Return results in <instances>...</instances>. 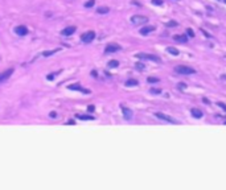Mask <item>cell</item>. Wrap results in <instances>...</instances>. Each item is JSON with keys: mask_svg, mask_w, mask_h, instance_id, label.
I'll list each match as a JSON object with an SVG mask.
<instances>
[{"mask_svg": "<svg viewBox=\"0 0 226 190\" xmlns=\"http://www.w3.org/2000/svg\"><path fill=\"white\" fill-rule=\"evenodd\" d=\"M175 71L180 75H190V74H196V70L193 67H189V66H184V65H178L175 67Z\"/></svg>", "mask_w": 226, "mask_h": 190, "instance_id": "1", "label": "cell"}, {"mask_svg": "<svg viewBox=\"0 0 226 190\" xmlns=\"http://www.w3.org/2000/svg\"><path fill=\"white\" fill-rule=\"evenodd\" d=\"M148 21V17L146 16H142V15H134L132 17H131V23L134 25H142L144 23H147Z\"/></svg>", "mask_w": 226, "mask_h": 190, "instance_id": "2", "label": "cell"}, {"mask_svg": "<svg viewBox=\"0 0 226 190\" xmlns=\"http://www.w3.org/2000/svg\"><path fill=\"white\" fill-rule=\"evenodd\" d=\"M137 58L140 59H150V61H155V62H160V57L155 54H146V53H137L136 54Z\"/></svg>", "mask_w": 226, "mask_h": 190, "instance_id": "3", "label": "cell"}, {"mask_svg": "<svg viewBox=\"0 0 226 190\" xmlns=\"http://www.w3.org/2000/svg\"><path fill=\"white\" fill-rule=\"evenodd\" d=\"M94 38H95V32H93V31L86 32V33H83V35L81 36V40H82V42H85V44L91 42Z\"/></svg>", "mask_w": 226, "mask_h": 190, "instance_id": "4", "label": "cell"}, {"mask_svg": "<svg viewBox=\"0 0 226 190\" xmlns=\"http://www.w3.org/2000/svg\"><path fill=\"white\" fill-rule=\"evenodd\" d=\"M156 116H158L159 119H161V120L168 121V123H173V124H178V121H177V120H175L173 118H171L169 115L163 114V112H156Z\"/></svg>", "mask_w": 226, "mask_h": 190, "instance_id": "5", "label": "cell"}, {"mask_svg": "<svg viewBox=\"0 0 226 190\" xmlns=\"http://www.w3.org/2000/svg\"><path fill=\"white\" fill-rule=\"evenodd\" d=\"M118 50H120V45H118V44H109L106 46V49H105V53L110 54V53H115Z\"/></svg>", "mask_w": 226, "mask_h": 190, "instance_id": "6", "label": "cell"}, {"mask_svg": "<svg viewBox=\"0 0 226 190\" xmlns=\"http://www.w3.org/2000/svg\"><path fill=\"white\" fill-rule=\"evenodd\" d=\"M156 28L154 27V25H147V27H143L140 29V35H143V36H147V35H150L151 32H154Z\"/></svg>", "mask_w": 226, "mask_h": 190, "instance_id": "7", "label": "cell"}, {"mask_svg": "<svg viewBox=\"0 0 226 190\" xmlns=\"http://www.w3.org/2000/svg\"><path fill=\"white\" fill-rule=\"evenodd\" d=\"M122 111H123V116H124V119L126 120H131L132 119V111L130 110V108H127V107H124V106H122Z\"/></svg>", "mask_w": 226, "mask_h": 190, "instance_id": "8", "label": "cell"}, {"mask_svg": "<svg viewBox=\"0 0 226 190\" xmlns=\"http://www.w3.org/2000/svg\"><path fill=\"white\" fill-rule=\"evenodd\" d=\"M15 32H16L19 36H25L28 35V28L27 27H23V25H20V27H16L15 28Z\"/></svg>", "mask_w": 226, "mask_h": 190, "instance_id": "9", "label": "cell"}, {"mask_svg": "<svg viewBox=\"0 0 226 190\" xmlns=\"http://www.w3.org/2000/svg\"><path fill=\"white\" fill-rule=\"evenodd\" d=\"M12 73H13V69H9V70H5L4 73L0 74V82H3V81L8 79L11 75H12Z\"/></svg>", "mask_w": 226, "mask_h": 190, "instance_id": "10", "label": "cell"}, {"mask_svg": "<svg viewBox=\"0 0 226 190\" xmlns=\"http://www.w3.org/2000/svg\"><path fill=\"white\" fill-rule=\"evenodd\" d=\"M75 31H77V28L72 25V27H68V28H65V29H62L61 33H62L64 36H72Z\"/></svg>", "mask_w": 226, "mask_h": 190, "instance_id": "11", "label": "cell"}, {"mask_svg": "<svg viewBox=\"0 0 226 190\" xmlns=\"http://www.w3.org/2000/svg\"><path fill=\"white\" fill-rule=\"evenodd\" d=\"M173 40L177 42H181V44H185V42H188V37L185 35H175L173 36Z\"/></svg>", "mask_w": 226, "mask_h": 190, "instance_id": "12", "label": "cell"}, {"mask_svg": "<svg viewBox=\"0 0 226 190\" xmlns=\"http://www.w3.org/2000/svg\"><path fill=\"white\" fill-rule=\"evenodd\" d=\"M69 90H78V91H81V93H85V94H89L90 93L89 90H86V89L81 87L79 85H72V86H69Z\"/></svg>", "mask_w": 226, "mask_h": 190, "instance_id": "13", "label": "cell"}, {"mask_svg": "<svg viewBox=\"0 0 226 190\" xmlns=\"http://www.w3.org/2000/svg\"><path fill=\"white\" fill-rule=\"evenodd\" d=\"M192 115L194 116L196 119H201L202 118V111L201 110H199V108H192Z\"/></svg>", "mask_w": 226, "mask_h": 190, "instance_id": "14", "label": "cell"}, {"mask_svg": "<svg viewBox=\"0 0 226 190\" xmlns=\"http://www.w3.org/2000/svg\"><path fill=\"white\" fill-rule=\"evenodd\" d=\"M167 52L169 53V54H172V55H178V54H180L177 49L173 48V46H168V48H167Z\"/></svg>", "mask_w": 226, "mask_h": 190, "instance_id": "15", "label": "cell"}, {"mask_svg": "<svg viewBox=\"0 0 226 190\" xmlns=\"http://www.w3.org/2000/svg\"><path fill=\"white\" fill-rule=\"evenodd\" d=\"M77 118L81 120H94V116H89V115H77Z\"/></svg>", "mask_w": 226, "mask_h": 190, "instance_id": "16", "label": "cell"}, {"mask_svg": "<svg viewBox=\"0 0 226 190\" xmlns=\"http://www.w3.org/2000/svg\"><path fill=\"white\" fill-rule=\"evenodd\" d=\"M126 86H128V87L130 86H137V81L136 79H128L126 82Z\"/></svg>", "mask_w": 226, "mask_h": 190, "instance_id": "17", "label": "cell"}, {"mask_svg": "<svg viewBox=\"0 0 226 190\" xmlns=\"http://www.w3.org/2000/svg\"><path fill=\"white\" fill-rule=\"evenodd\" d=\"M118 65H119V62L115 61V59H113V61H110V62H109V67H110V69H113V67H118Z\"/></svg>", "mask_w": 226, "mask_h": 190, "instance_id": "18", "label": "cell"}, {"mask_svg": "<svg viewBox=\"0 0 226 190\" xmlns=\"http://www.w3.org/2000/svg\"><path fill=\"white\" fill-rule=\"evenodd\" d=\"M109 8H107V7H99V8H98V11H97V12H98V13H107V12H109Z\"/></svg>", "mask_w": 226, "mask_h": 190, "instance_id": "19", "label": "cell"}, {"mask_svg": "<svg viewBox=\"0 0 226 190\" xmlns=\"http://www.w3.org/2000/svg\"><path fill=\"white\" fill-rule=\"evenodd\" d=\"M147 81H148V83H156V82H159V78H152V77H148Z\"/></svg>", "mask_w": 226, "mask_h": 190, "instance_id": "20", "label": "cell"}, {"mask_svg": "<svg viewBox=\"0 0 226 190\" xmlns=\"http://www.w3.org/2000/svg\"><path fill=\"white\" fill-rule=\"evenodd\" d=\"M151 3L154 5H163V0H151Z\"/></svg>", "mask_w": 226, "mask_h": 190, "instance_id": "21", "label": "cell"}, {"mask_svg": "<svg viewBox=\"0 0 226 190\" xmlns=\"http://www.w3.org/2000/svg\"><path fill=\"white\" fill-rule=\"evenodd\" d=\"M94 3H95V0H89V1L85 4V7L86 8H90V7H93V5H94Z\"/></svg>", "mask_w": 226, "mask_h": 190, "instance_id": "22", "label": "cell"}, {"mask_svg": "<svg viewBox=\"0 0 226 190\" xmlns=\"http://www.w3.org/2000/svg\"><path fill=\"white\" fill-rule=\"evenodd\" d=\"M56 52H57V50H48V52H44L42 54H44L45 57H49V55H52L53 53H56Z\"/></svg>", "mask_w": 226, "mask_h": 190, "instance_id": "23", "label": "cell"}, {"mask_svg": "<svg viewBox=\"0 0 226 190\" xmlns=\"http://www.w3.org/2000/svg\"><path fill=\"white\" fill-rule=\"evenodd\" d=\"M151 94H160L161 90H159V89H151Z\"/></svg>", "mask_w": 226, "mask_h": 190, "instance_id": "24", "label": "cell"}, {"mask_svg": "<svg viewBox=\"0 0 226 190\" xmlns=\"http://www.w3.org/2000/svg\"><path fill=\"white\" fill-rule=\"evenodd\" d=\"M167 27H177V23H176V21H171V23H167Z\"/></svg>", "mask_w": 226, "mask_h": 190, "instance_id": "25", "label": "cell"}, {"mask_svg": "<svg viewBox=\"0 0 226 190\" xmlns=\"http://www.w3.org/2000/svg\"><path fill=\"white\" fill-rule=\"evenodd\" d=\"M186 32H188V36H189V37H194V32H193L192 29H188Z\"/></svg>", "mask_w": 226, "mask_h": 190, "instance_id": "26", "label": "cell"}, {"mask_svg": "<svg viewBox=\"0 0 226 190\" xmlns=\"http://www.w3.org/2000/svg\"><path fill=\"white\" fill-rule=\"evenodd\" d=\"M218 106H219L221 108H222L223 111H226V104H225V103H218Z\"/></svg>", "mask_w": 226, "mask_h": 190, "instance_id": "27", "label": "cell"}, {"mask_svg": "<svg viewBox=\"0 0 226 190\" xmlns=\"http://www.w3.org/2000/svg\"><path fill=\"white\" fill-rule=\"evenodd\" d=\"M136 67H137L139 70H143V69H144V65H143V63H142V65H140V63H137Z\"/></svg>", "mask_w": 226, "mask_h": 190, "instance_id": "28", "label": "cell"}, {"mask_svg": "<svg viewBox=\"0 0 226 190\" xmlns=\"http://www.w3.org/2000/svg\"><path fill=\"white\" fill-rule=\"evenodd\" d=\"M87 110H89L90 112H93V111L95 110V107H94V106H89V107H87Z\"/></svg>", "mask_w": 226, "mask_h": 190, "instance_id": "29", "label": "cell"}, {"mask_svg": "<svg viewBox=\"0 0 226 190\" xmlns=\"http://www.w3.org/2000/svg\"><path fill=\"white\" fill-rule=\"evenodd\" d=\"M50 118H57V115H56V112H50V115H49Z\"/></svg>", "mask_w": 226, "mask_h": 190, "instance_id": "30", "label": "cell"}, {"mask_svg": "<svg viewBox=\"0 0 226 190\" xmlns=\"http://www.w3.org/2000/svg\"><path fill=\"white\" fill-rule=\"evenodd\" d=\"M186 87V85L185 83H180V89H185Z\"/></svg>", "mask_w": 226, "mask_h": 190, "instance_id": "31", "label": "cell"}, {"mask_svg": "<svg viewBox=\"0 0 226 190\" xmlns=\"http://www.w3.org/2000/svg\"><path fill=\"white\" fill-rule=\"evenodd\" d=\"M222 79H226V75H222Z\"/></svg>", "mask_w": 226, "mask_h": 190, "instance_id": "32", "label": "cell"}, {"mask_svg": "<svg viewBox=\"0 0 226 190\" xmlns=\"http://www.w3.org/2000/svg\"><path fill=\"white\" fill-rule=\"evenodd\" d=\"M223 1H225V3H226V0H223Z\"/></svg>", "mask_w": 226, "mask_h": 190, "instance_id": "33", "label": "cell"}, {"mask_svg": "<svg viewBox=\"0 0 226 190\" xmlns=\"http://www.w3.org/2000/svg\"><path fill=\"white\" fill-rule=\"evenodd\" d=\"M177 1H178V0H177Z\"/></svg>", "mask_w": 226, "mask_h": 190, "instance_id": "34", "label": "cell"}]
</instances>
